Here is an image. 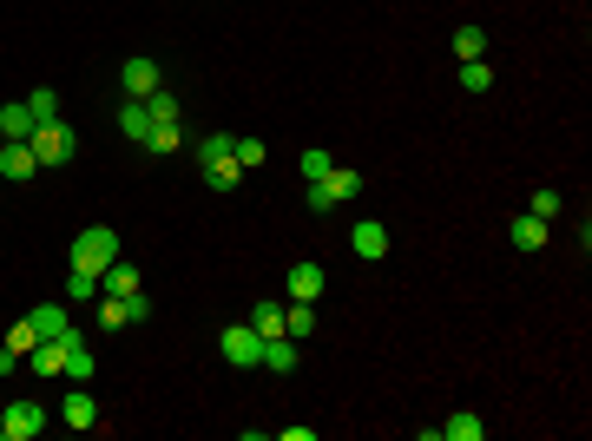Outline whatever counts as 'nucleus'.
Instances as JSON below:
<instances>
[{
  "label": "nucleus",
  "instance_id": "nucleus-15",
  "mask_svg": "<svg viewBox=\"0 0 592 441\" xmlns=\"http://www.w3.org/2000/svg\"><path fill=\"white\" fill-rule=\"evenodd\" d=\"M283 336H290V343H310L316 336V303H283Z\"/></svg>",
  "mask_w": 592,
  "mask_h": 441
},
{
  "label": "nucleus",
  "instance_id": "nucleus-9",
  "mask_svg": "<svg viewBox=\"0 0 592 441\" xmlns=\"http://www.w3.org/2000/svg\"><path fill=\"white\" fill-rule=\"evenodd\" d=\"M60 422L73 428V435H93V428H99V402H93V389H86V382H79V389L60 402Z\"/></svg>",
  "mask_w": 592,
  "mask_h": 441
},
{
  "label": "nucleus",
  "instance_id": "nucleus-16",
  "mask_svg": "<svg viewBox=\"0 0 592 441\" xmlns=\"http://www.w3.org/2000/svg\"><path fill=\"white\" fill-rule=\"evenodd\" d=\"M435 435H441V441H481V435H487V422H481V415H474V409H454L448 422L435 428Z\"/></svg>",
  "mask_w": 592,
  "mask_h": 441
},
{
  "label": "nucleus",
  "instance_id": "nucleus-34",
  "mask_svg": "<svg viewBox=\"0 0 592 441\" xmlns=\"http://www.w3.org/2000/svg\"><path fill=\"white\" fill-rule=\"evenodd\" d=\"M237 165H244V172H257V165H264V139H237Z\"/></svg>",
  "mask_w": 592,
  "mask_h": 441
},
{
  "label": "nucleus",
  "instance_id": "nucleus-22",
  "mask_svg": "<svg viewBox=\"0 0 592 441\" xmlns=\"http://www.w3.org/2000/svg\"><path fill=\"white\" fill-rule=\"evenodd\" d=\"M93 323L99 330H125V323H132V310H125V297H106V290H99V303H93Z\"/></svg>",
  "mask_w": 592,
  "mask_h": 441
},
{
  "label": "nucleus",
  "instance_id": "nucleus-31",
  "mask_svg": "<svg viewBox=\"0 0 592 441\" xmlns=\"http://www.w3.org/2000/svg\"><path fill=\"white\" fill-rule=\"evenodd\" d=\"M296 165H303V185H310V178H323V172H329V165H336V158H329V152H323V145H310V152L296 158Z\"/></svg>",
  "mask_w": 592,
  "mask_h": 441
},
{
  "label": "nucleus",
  "instance_id": "nucleus-6",
  "mask_svg": "<svg viewBox=\"0 0 592 441\" xmlns=\"http://www.w3.org/2000/svg\"><path fill=\"white\" fill-rule=\"evenodd\" d=\"M119 86H125V99H152L165 79H158V60H145V53H132V60L119 66Z\"/></svg>",
  "mask_w": 592,
  "mask_h": 441
},
{
  "label": "nucleus",
  "instance_id": "nucleus-3",
  "mask_svg": "<svg viewBox=\"0 0 592 441\" xmlns=\"http://www.w3.org/2000/svg\"><path fill=\"white\" fill-rule=\"evenodd\" d=\"M362 191V172H349V165H329L323 178H310V211H329V205H349Z\"/></svg>",
  "mask_w": 592,
  "mask_h": 441
},
{
  "label": "nucleus",
  "instance_id": "nucleus-21",
  "mask_svg": "<svg viewBox=\"0 0 592 441\" xmlns=\"http://www.w3.org/2000/svg\"><path fill=\"white\" fill-rule=\"evenodd\" d=\"M178 145H185V126H178V119H165V126L145 132V152H152V158H172Z\"/></svg>",
  "mask_w": 592,
  "mask_h": 441
},
{
  "label": "nucleus",
  "instance_id": "nucleus-25",
  "mask_svg": "<svg viewBox=\"0 0 592 441\" xmlns=\"http://www.w3.org/2000/svg\"><path fill=\"white\" fill-rule=\"evenodd\" d=\"M244 323H250V330H257V336H283V303H270V297H264V303H257V310L244 316Z\"/></svg>",
  "mask_w": 592,
  "mask_h": 441
},
{
  "label": "nucleus",
  "instance_id": "nucleus-26",
  "mask_svg": "<svg viewBox=\"0 0 592 441\" xmlns=\"http://www.w3.org/2000/svg\"><path fill=\"white\" fill-rule=\"evenodd\" d=\"M66 303H99V277L93 270H66Z\"/></svg>",
  "mask_w": 592,
  "mask_h": 441
},
{
  "label": "nucleus",
  "instance_id": "nucleus-4",
  "mask_svg": "<svg viewBox=\"0 0 592 441\" xmlns=\"http://www.w3.org/2000/svg\"><path fill=\"white\" fill-rule=\"evenodd\" d=\"M218 356L231 369H257V356H264V336L250 330V323H231V330L218 336Z\"/></svg>",
  "mask_w": 592,
  "mask_h": 441
},
{
  "label": "nucleus",
  "instance_id": "nucleus-14",
  "mask_svg": "<svg viewBox=\"0 0 592 441\" xmlns=\"http://www.w3.org/2000/svg\"><path fill=\"white\" fill-rule=\"evenodd\" d=\"M99 290H106V297H139V270H132V264H119V257H112V264L106 270H99Z\"/></svg>",
  "mask_w": 592,
  "mask_h": 441
},
{
  "label": "nucleus",
  "instance_id": "nucleus-8",
  "mask_svg": "<svg viewBox=\"0 0 592 441\" xmlns=\"http://www.w3.org/2000/svg\"><path fill=\"white\" fill-rule=\"evenodd\" d=\"M33 172H40L33 145H27V139H0V178H7V185H27Z\"/></svg>",
  "mask_w": 592,
  "mask_h": 441
},
{
  "label": "nucleus",
  "instance_id": "nucleus-19",
  "mask_svg": "<svg viewBox=\"0 0 592 441\" xmlns=\"http://www.w3.org/2000/svg\"><path fill=\"white\" fill-rule=\"evenodd\" d=\"M66 343H73V349H66V382H93L99 376V363H93V349H86V336H66Z\"/></svg>",
  "mask_w": 592,
  "mask_h": 441
},
{
  "label": "nucleus",
  "instance_id": "nucleus-23",
  "mask_svg": "<svg viewBox=\"0 0 592 441\" xmlns=\"http://www.w3.org/2000/svg\"><path fill=\"white\" fill-rule=\"evenodd\" d=\"M461 93L487 99V93H494V66H487V60H461Z\"/></svg>",
  "mask_w": 592,
  "mask_h": 441
},
{
  "label": "nucleus",
  "instance_id": "nucleus-35",
  "mask_svg": "<svg viewBox=\"0 0 592 441\" xmlns=\"http://www.w3.org/2000/svg\"><path fill=\"white\" fill-rule=\"evenodd\" d=\"M0 441H7V435H0Z\"/></svg>",
  "mask_w": 592,
  "mask_h": 441
},
{
  "label": "nucleus",
  "instance_id": "nucleus-1",
  "mask_svg": "<svg viewBox=\"0 0 592 441\" xmlns=\"http://www.w3.org/2000/svg\"><path fill=\"white\" fill-rule=\"evenodd\" d=\"M27 145H33V158H40V165H53V172H60V165H73V152H79V132L66 126V119H40Z\"/></svg>",
  "mask_w": 592,
  "mask_h": 441
},
{
  "label": "nucleus",
  "instance_id": "nucleus-27",
  "mask_svg": "<svg viewBox=\"0 0 592 441\" xmlns=\"http://www.w3.org/2000/svg\"><path fill=\"white\" fill-rule=\"evenodd\" d=\"M454 53H461V60H481V53H487V33L474 27V20H468V27H454Z\"/></svg>",
  "mask_w": 592,
  "mask_h": 441
},
{
  "label": "nucleus",
  "instance_id": "nucleus-32",
  "mask_svg": "<svg viewBox=\"0 0 592 441\" xmlns=\"http://www.w3.org/2000/svg\"><path fill=\"white\" fill-rule=\"evenodd\" d=\"M145 106H152V126H165V119H178V112H185V106H178L172 93H165V86H158V93L145 99Z\"/></svg>",
  "mask_w": 592,
  "mask_h": 441
},
{
  "label": "nucleus",
  "instance_id": "nucleus-29",
  "mask_svg": "<svg viewBox=\"0 0 592 441\" xmlns=\"http://www.w3.org/2000/svg\"><path fill=\"white\" fill-rule=\"evenodd\" d=\"M27 106H33V119H60V93H53V86H33Z\"/></svg>",
  "mask_w": 592,
  "mask_h": 441
},
{
  "label": "nucleus",
  "instance_id": "nucleus-20",
  "mask_svg": "<svg viewBox=\"0 0 592 441\" xmlns=\"http://www.w3.org/2000/svg\"><path fill=\"white\" fill-rule=\"evenodd\" d=\"M119 132L132 145H145V132H152V106H145V99H125V106H119Z\"/></svg>",
  "mask_w": 592,
  "mask_h": 441
},
{
  "label": "nucleus",
  "instance_id": "nucleus-5",
  "mask_svg": "<svg viewBox=\"0 0 592 441\" xmlns=\"http://www.w3.org/2000/svg\"><path fill=\"white\" fill-rule=\"evenodd\" d=\"M47 422H53V415L40 409V402H7V409H0V435H7V441H33Z\"/></svg>",
  "mask_w": 592,
  "mask_h": 441
},
{
  "label": "nucleus",
  "instance_id": "nucleus-2",
  "mask_svg": "<svg viewBox=\"0 0 592 441\" xmlns=\"http://www.w3.org/2000/svg\"><path fill=\"white\" fill-rule=\"evenodd\" d=\"M112 257H119V231H112V224H86V231L73 237V270H106Z\"/></svg>",
  "mask_w": 592,
  "mask_h": 441
},
{
  "label": "nucleus",
  "instance_id": "nucleus-12",
  "mask_svg": "<svg viewBox=\"0 0 592 441\" xmlns=\"http://www.w3.org/2000/svg\"><path fill=\"white\" fill-rule=\"evenodd\" d=\"M296 363H303V343H290V336H264L257 369H270V376H296Z\"/></svg>",
  "mask_w": 592,
  "mask_h": 441
},
{
  "label": "nucleus",
  "instance_id": "nucleus-11",
  "mask_svg": "<svg viewBox=\"0 0 592 441\" xmlns=\"http://www.w3.org/2000/svg\"><path fill=\"white\" fill-rule=\"evenodd\" d=\"M323 290H329L323 264H290V277H283V297H296V303H316Z\"/></svg>",
  "mask_w": 592,
  "mask_h": 441
},
{
  "label": "nucleus",
  "instance_id": "nucleus-28",
  "mask_svg": "<svg viewBox=\"0 0 592 441\" xmlns=\"http://www.w3.org/2000/svg\"><path fill=\"white\" fill-rule=\"evenodd\" d=\"M231 152H237V139H231V132H211V139L198 145V165H218V158H231Z\"/></svg>",
  "mask_w": 592,
  "mask_h": 441
},
{
  "label": "nucleus",
  "instance_id": "nucleus-24",
  "mask_svg": "<svg viewBox=\"0 0 592 441\" xmlns=\"http://www.w3.org/2000/svg\"><path fill=\"white\" fill-rule=\"evenodd\" d=\"M204 185L211 191H237L244 185V165H237V158H218V165H204Z\"/></svg>",
  "mask_w": 592,
  "mask_h": 441
},
{
  "label": "nucleus",
  "instance_id": "nucleus-13",
  "mask_svg": "<svg viewBox=\"0 0 592 441\" xmlns=\"http://www.w3.org/2000/svg\"><path fill=\"white\" fill-rule=\"evenodd\" d=\"M507 237H514V251H546V218H533V211H520L514 224H507Z\"/></svg>",
  "mask_w": 592,
  "mask_h": 441
},
{
  "label": "nucleus",
  "instance_id": "nucleus-18",
  "mask_svg": "<svg viewBox=\"0 0 592 441\" xmlns=\"http://www.w3.org/2000/svg\"><path fill=\"white\" fill-rule=\"evenodd\" d=\"M27 323H33V336H66V330H73V316H66L60 303H33Z\"/></svg>",
  "mask_w": 592,
  "mask_h": 441
},
{
  "label": "nucleus",
  "instance_id": "nucleus-7",
  "mask_svg": "<svg viewBox=\"0 0 592 441\" xmlns=\"http://www.w3.org/2000/svg\"><path fill=\"white\" fill-rule=\"evenodd\" d=\"M66 336H73V330H66ZM66 336H40V343L27 349V369H33V376H47V382L66 376V349H73Z\"/></svg>",
  "mask_w": 592,
  "mask_h": 441
},
{
  "label": "nucleus",
  "instance_id": "nucleus-33",
  "mask_svg": "<svg viewBox=\"0 0 592 441\" xmlns=\"http://www.w3.org/2000/svg\"><path fill=\"white\" fill-rule=\"evenodd\" d=\"M33 343H40V336H33V323H27V316H20L14 330H7V349H14L20 363H27V349H33Z\"/></svg>",
  "mask_w": 592,
  "mask_h": 441
},
{
  "label": "nucleus",
  "instance_id": "nucleus-30",
  "mask_svg": "<svg viewBox=\"0 0 592 441\" xmlns=\"http://www.w3.org/2000/svg\"><path fill=\"white\" fill-rule=\"evenodd\" d=\"M533 218H546V224H553V218H560V191H553V185H540V191H533Z\"/></svg>",
  "mask_w": 592,
  "mask_h": 441
},
{
  "label": "nucleus",
  "instance_id": "nucleus-17",
  "mask_svg": "<svg viewBox=\"0 0 592 441\" xmlns=\"http://www.w3.org/2000/svg\"><path fill=\"white\" fill-rule=\"evenodd\" d=\"M33 126H40V119H33V106H27V99L0 106V139H33Z\"/></svg>",
  "mask_w": 592,
  "mask_h": 441
},
{
  "label": "nucleus",
  "instance_id": "nucleus-10",
  "mask_svg": "<svg viewBox=\"0 0 592 441\" xmlns=\"http://www.w3.org/2000/svg\"><path fill=\"white\" fill-rule=\"evenodd\" d=\"M349 251H356L362 264H382V257H389V224H375V218H362L356 231H349Z\"/></svg>",
  "mask_w": 592,
  "mask_h": 441
}]
</instances>
